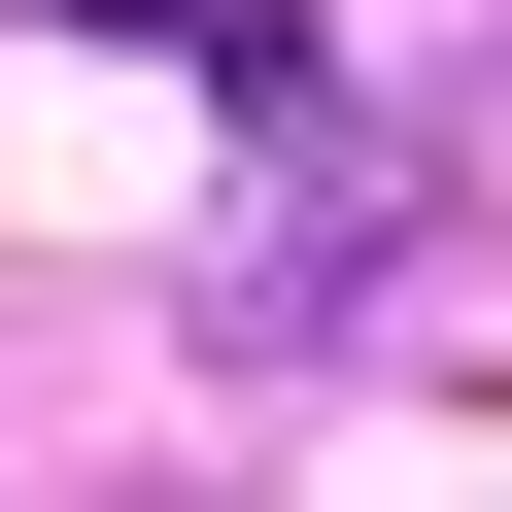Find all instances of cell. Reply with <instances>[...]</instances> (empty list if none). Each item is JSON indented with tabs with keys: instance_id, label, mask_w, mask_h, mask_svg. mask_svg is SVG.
I'll use <instances>...</instances> for the list:
<instances>
[{
	"instance_id": "1",
	"label": "cell",
	"mask_w": 512,
	"mask_h": 512,
	"mask_svg": "<svg viewBox=\"0 0 512 512\" xmlns=\"http://www.w3.org/2000/svg\"><path fill=\"white\" fill-rule=\"evenodd\" d=\"M69 35H171V69H239V103H308V0H69Z\"/></svg>"
}]
</instances>
